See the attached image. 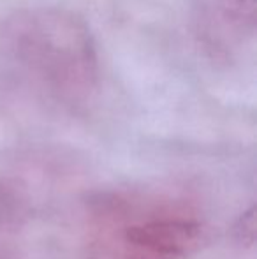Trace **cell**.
Wrapping results in <instances>:
<instances>
[{
	"instance_id": "277c9868",
	"label": "cell",
	"mask_w": 257,
	"mask_h": 259,
	"mask_svg": "<svg viewBox=\"0 0 257 259\" xmlns=\"http://www.w3.org/2000/svg\"><path fill=\"white\" fill-rule=\"evenodd\" d=\"M108 259H180L175 256H168V254L157 252L153 249H148V247L137 245V243H130L120 238L118 247L113 250Z\"/></svg>"
},
{
	"instance_id": "3957f363",
	"label": "cell",
	"mask_w": 257,
	"mask_h": 259,
	"mask_svg": "<svg viewBox=\"0 0 257 259\" xmlns=\"http://www.w3.org/2000/svg\"><path fill=\"white\" fill-rule=\"evenodd\" d=\"M122 240L187 259L201 243V226L187 217H151L124 228Z\"/></svg>"
},
{
	"instance_id": "6da1fadb",
	"label": "cell",
	"mask_w": 257,
	"mask_h": 259,
	"mask_svg": "<svg viewBox=\"0 0 257 259\" xmlns=\"http://www.w3.org/2000/svg\"><path fill=\"white\" fill-rule=\"evenodd\" d=\"M4 41L23 71L64 99H88L99 87L95 37L74 11L52 6L20 9L4 23Z\"/></svg>"
},
{
	"instance_id": "7a4b0ae2",
	"label": "cell",
	"mask_w": 257,
	"mask_h": 259,
	"mask_svg": "<svg viewBox=\"0 0 257 259\" xmlns=\"http://www.w3.org/2000/svg\"><path fill=\"white\" fill-rule=\"evenodd\" d=\"M190 20L204 53L227 60L254 37L255 0H190Z\"/></svg>"
}]
</instances>
